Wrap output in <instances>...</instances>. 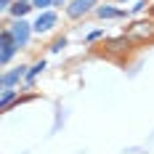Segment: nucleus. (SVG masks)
<instances>
[{"label":"nucleus","mask_w":154,"mask_h":154,"mask_svg":"<svg viewBox=\"0 0 154 154\" xmlns=\"http://www.w3.org/2000/svg\"><path fill=\"white\" fill-rule=\"evenodd\" d=\"M66 5H69L66 0H53V8H66Z\"/></svg>","instance_id":"17"},{"label":"nucleus","mask_w":154,"mask_h":154,"mask_svg":"<svg viewBox=\"0 0 154 154\" xmlns=\"http://www.w3.org/2000/svg\"><path fill=\"white\" fill-rule=\"evenodd\" d=\"M29 3H32V0H29Z\"/></svg>","instance_id":"20"},{"label":"nucleus","mask_w":154,"mask_h":154,"mask_svg":"<svg viewBox=\"0 0 154 154\" xmlns=\"http://www.w3.org/2000/svg\"><path fill=\"white\" fill-rule=\"evenodd\" d=\"M32 5H35L37 11H51V8H53V0H32Z\"/></svg>","instance_id":"13"},{"label":"nucleus","mask_w":154,"mask_h":154,"mask_svg":"<svg viewBox=\"0 0 154 154\" xmlns=\"http://www.w3.org/2000/svg\"><path fill=\"white\" fill-rule=\"evenodd\" d=\"M93 5H96V0H72V3L66 5V16H69V19H82L85 14L96 11Z\"/></svg>","instance_id":"6"},{"label":"nucleus","mask_w":154,"mask_h":154,"mask_svg":"<svg viewBox=\"0 0 154 154\" xmlns=\"http://www.w3.org/2000/svg\"><path fill=\"white\" fill-rule=\"evenodd\" d=\"M133 43H146L154 37V19H141V21H133L128 32H125Z\"/></svg>","instance_id":"1"},{"label":"nucleus","mask_w":154,"mask_h":154,"mask_svg":"<svg viewBox=\"0 0 154 154\" xmlns=\"http://www.w3.org/2000/svg\"><path fill=\"white\" fill-rule=\"evenodd\" d=\"M130 37L128 35H120V37H112V40H106V53H125L128 48H130Z\"/></svg>","instance_id":"7"},{"label":"nucleus","mask_w":154,"mask_h":154,"mask_svg":"<svg viewBox=\"0 0 154 154\" xmlns=\"http://www.w3.org/2000/svg\"><path fill=\"white\" fill-rule=\"evenodd\" d=\"M149 14H152V19H154V5H149Z\"/></svg>","instance_id":"18"},{"label":"nucleus","mask_w":154,"mask_h":154,"mask_svg":"<svg viewBox=\"0 0 154 154\" xmlns=\"http://www.w3.org/2000/svg\"><path fill=\"white\" fill-rule=\"evenodd\" d=\"M19 93H16V88H8V91H3V96H0V106L3 109H8L11 104H19Z\"/></svg>","instance_id":"11"},{"label":"nucleus","mask_w":154,"mask_h":154,"mask_svg":"<svg viewBox=\"0 0 154 154\" xmlns=\"http://www.w3.org/2000/svg\"><path fill=\"white\" fill-rule=\"evenodd\" d=\"M146 5H149V0H136V5L130 8V14H141V11H146Z\"/></svg>","instance_id":"15"},{"label":"nucleus","mask_w":154,"mask_h":154,"mask_svg":"<svg viewBox=\"0 0 154 154\" xmlns=\"http://www.w3.org/2000/svg\"><path fill=\"white\" fill-rule=\"evenodd\" d=\"M27 72H29V66H24V64H19V66H14V69L3 72V75H0V88H3V91L19 88V82L27 80Z\"/></svg>","instance_id":"4"},{"label":"nucleus","mask_w":154,"mask_h":154,"mask_svg":"<svg viewBox=\"0 0 154 154\" xmlns=\"http://www.w3.org/2000/svg\"><path fill=\"white\" fill-rule=\"evenodd\" d=\"M16 51H19V45H16L11 29H3V32H0V61L8 64V61L16 56Z\"/></svg>","instance_id":"5"},{"label":"nucleus","mask_w":154,"mask_h":154,"mask_svg":"<svg viewBox=\"0 0 154 154\" xmlns=\"http://www.w3.org/2000/svg\"><path fill=\"white\" fill-rule=\"evenodd\" d=\"M96 16H98V19H125L128 11L114 8V5H96Z\"/></svg>","instance_id":"8"},{"label":"nucleus","mask_w":154,"mask_h":154,"mask_svg":"<svg viewBox=\"0 0 154 154\" xmlns=\"http://www.w3.org/2000/svg\"><path fill=\"white\" fill-rule=\"evenodd\" d=\"M32 8H35V5H32L29 0H16L14 5H11V8H8V14L14 16V19H24V16L29 14Z\"/></svg>","instance_id":"9"},{"label":"nucleus","mask_w":154,"mask_h":154,"mask_svg":"<svg viewBox=\"0 0 154 154\" xmlns=\"http://www.w3.org/2000/svg\"><path fill=\"white\" fill-rule=\"evenodd\" d=\"M45 66H48V64H45V59H37V61H35V64L29 66V72H27V80H24V82H27V88H32V85H35L37 75H40V72H43Z\"/></svg>","instance_id":"10"},{"label":"nucleus","mask_w":154,"mask_h":154,"mask_svg":"<svg viewBox=\"0 0 154 154\" xmlns=\"http://www.w3.org/2000/svg\"><path fill=\"white\" fill-rule=\"evenodd\" d=\"M64 48H66V37H56V40L51 43V53H61Z\"/></svg>","instance_id":"12"},{"label":"nucleus","mask_w":154,"mask_h":154,"mask_svg":"<svg viewBox=\"0 0 154 154\" xmlns=\"http://www.w3.org/2000/svg\"><path fill=\"white\" fill-rule=\"evenodd\" d=\"M98 37H104V29H93V32H88V35H85V43H96Z\"/></svg>","instance_id":"14"},{"label":"nucleus","mask_w":154,"mask_h":154,"mask_svg":"<svg viewBox=\"0 0 154 154\" xmlns=\"http://www.w3.org/2000/svg\"><path fill=\"white\" fill-rule=\"evenodd\" d=\"M11 29V35H14V40H16V45H19V51H27V45H29V40H32V24L29 21H24V19H14V24L8 27Z\"/></svg>","instance_id":"2"},{"label":"nucleus","mask_w":154,"mask_h":154,"mask_svg":"<svg viewBox=\"0 0 154 154\" xmlns=\"http://www.w3.org/2000/svg\"><path fill=\"white\" fill-rule=\"evenodd\" d=\"M120 3H125V0H120Z\"/></svg>","instance_id":"19"},{"label":"nucleus","mask_w":154,"mask_h":154,"mask_svg":"<svg viewBox=\"0 0 154 154\" xmlns=\"http://www.w3.org/2000/svg\"><path fill=\"white\" fill-rule=\"evenodd\" d=\"M56 24H59L56 11H37V19L32 21V29H35V35H48V32H53Z\"/></svg>","instance_id":"3"},{"label":"nucleus","mask_w":154,"mask_h":154,"mask_svg":"<svg viewBox=\"0 0 154 154\" xmlns=\"http://www.w3.org/2000/svg\"><path fill=\"white\" fill-rule=\"evenodd\" d=\"M14 3H16V0H0V8H3V11H8Z\"/></svg>","instance_id":"16"}]
</instances>
